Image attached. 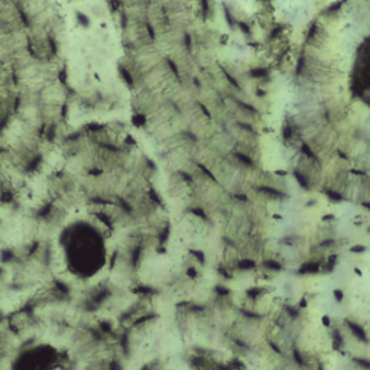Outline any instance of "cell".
Instances as JSON below:
<instances>
[{
    "mask_svg": "<svg viewBox=\"0 0 370 370\" xmlns=\"http://www.w3.org/2000/svg\"><path fill=\"white\" fill-rule=\"evenodd\" d=\"M58 362V353L54 348L48 346H34L13 360L12 370H55Z\"/></svg>",
    "mask_w": 370,
    "mask_h": 370,
    "instance_id": "1",
    "label": "cell"
}]
</instances>
